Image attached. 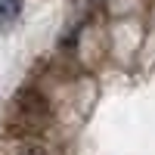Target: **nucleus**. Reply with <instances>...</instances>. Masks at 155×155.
Here are the masks:
<instances>
[{
	"instance_id": "f257e3e1",
	"label": "nucleus",
	"mask_w": 155,
	"mask_h": 155,
	"mask_svg": "<svg viewBox=\"0 0 155 155\" xmlns=\"http://www.w3.org/2000/svg\"><path fill=\"white\" fill-rule=\"evenodd\" d=\"M50 115H53V109H50V102H47V96L41 90L22 87L16 93V99H12V121H9V127L16 134H22V137H34V134H41L50 124Z\"/></svg>"
},
{
	"instance_id": "7ed1b4c3",
	"label": "nucleus",
	"mask_w": 155,
	"mask_h": 155,
	"mask_svg": "<svg viewBox=\"0 0 155 155\" xmlns=\"http://www.w3.org/2000/svg\"><path fill=\"white\" fill-rule=\"evenodd\" d=\"M19 155H50L41 143H31V140H25V143L19 146Z\"/></svg>"
},
{
	"instance_id": "f03ea898",
	"label": "nucleus",
	"mask_w": 155,
	"mask_h": 155,
	"mask_svg": "<svg viewBox=\"0 0 155 155\" xmlns=\"http://www.w3.org/2000/svg\"><path fill=\"white\" fill-rule=\"evenodd\" d=\"M22 16V0H0V31Z\"/></svg>"
}]
</instances>
